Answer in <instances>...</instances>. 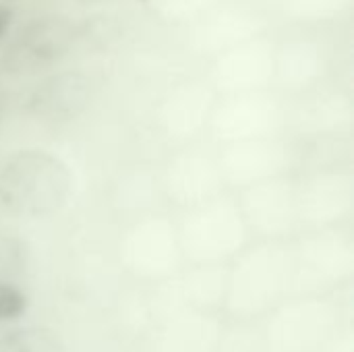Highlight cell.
<instances>
[{
    "instance_id": "obj_1",
    "label": "cell",
    "mask_w": 354,
    "mask_h": 352,
    "mask_svg": "<svg viewBox=\"0 0 354 352\" xmlns=\"http://www.w3.org/2000/svg\"><path fill=\"white\" fill-rule=\"evenodd\" d=\"M73 191L68 166L44 149H21L0 166V207L19 218L62 210Z\"/></svg>"
},
{
    "instance_id": "obj_2",
    "label": "cell",
    "mask_w": 354,
    "mask_h": 352,
    "mask_svg": "<svg viewBox=\"0 0 354 352\" xmlns=\"http://www.w3.org/2000/svg\"><path fill=\"white\" fill-rule=\"evenodd\" d=\"M79 41V23L46 15L25 23L0 54V71L12 77L41 73L60 62Z\"/></svg>"
},
{
    "instance_id": "obj_3",
    "label": "cell",
    "mask_w": 354,
    "mask_h": 352,
    "mask_svg": "<svg viewBox=\"0 0 354 352\" xmlns=\"http://www.w3.org/2000/svg\"><path fill=\"white\" fill-rule=\"evenodd\" d=\"M93 93L95 81L89 73L62 71L33 85L25 98L23 110L39 122L62 124L83 114Z\"/></svg>"
},
{
    "instance_id": "obj_4",
    "label": "cell",
    "mask_w": 354,
    "mask_h": 352,
    "mask_svg": "<svg viewBox=\"0 0 354 352\" xmlns=\"http://www.w3.org/2000/svg\"><path fill=\"white\" fill-rule=\"evenodd\" d=\"M0 352H64V344L48 328H12L0 332Z\"/></svg>"
},
{
    "instance_id": "obj_5",
    "label": "cell",
    "mask_w": 354,
    "mask_h": 352,
    "mask_svg": "<svg viewBox=\"0 0 354 352\" xmlns=\"http://www.w3.org/2000/svg\"><path fill=\"white\" fill-rule=\"evenodd\" d=\"M27 307V295L15 282H0V324L19 319Z\"/></svg>"
},
{
    "instance_id": "obj_6",
    "label": "cell",
    "mask_w": 354,
    "mask_h": 352,
    "mask_svg": "<svg viewBox=\"0 0 354 352\" xmlns=\"http://www.w3.org/2000/svg\"><path fill=\"white\" fill-rule=\"evenodd\" d=\"M21 243L0 237V282H12L10 276H17L23 268Z\"/></svg>"
},
{
    "instance_id": "obj_7",
    "label": "cell",
    "mask_w": 354,
    "mask_h": 352,
    "mask_svg": "<svg viewBox=\"0 0 354 352\" xmlns=\"http://www.w3.org/2000/svg\"><path fill=\"white\" fill-rule=\"evenodd\" d=\"M10 21H12V4L0 2V41L6 35V31L10 27Z\"/></svg>"
},
{
    "instance_id": "obj_8",
    "label": "cell",
    "mask_w": 354,
    "mask_h": 352,
    "mask_svg": "<svg viewBox=\"0 0 354 352\" xmlns=\"http://www.w3.org/2000/svg\"><path fill=\"white\" fill-rule=\"evenodd\" d=\"M77 2H81V4H95V2H102V0H77Z\"/></svg>"
}]
</instances>
